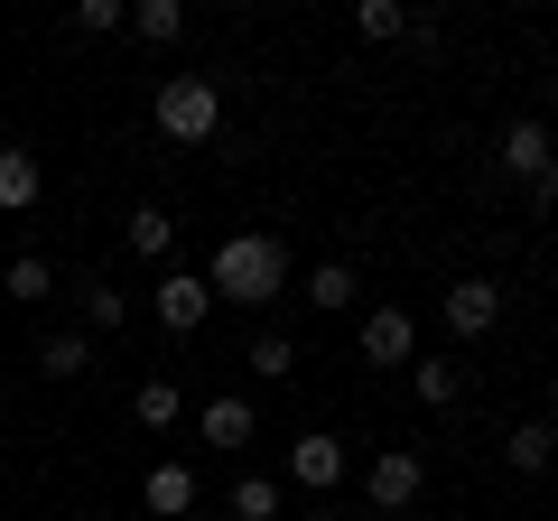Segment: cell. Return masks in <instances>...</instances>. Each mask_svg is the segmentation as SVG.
<instances>
[{
	"label": "cell",
	"mask_w": 558,
	"mask_h": 521,
	"mask_svg": "<svg viewBox=\"0 0 558 521\" xmlns=\"http://www.w3.org/2000/svg\"><path fill=\"white\" fill-rule=\"evenodd\" d=\"M252 401L242 391H223V401H205V447H252Z\"/></svg>",
	"instance_id": "cell-13"
},
{
	"label": "cell",
	"mask_w": 558,
	"mask_h": 521,
	"mask_svg": "<svg viewBox=\"0 0 558 521\" xmlns=\"http://www.w3.org/2000/svg\"><path fill=\"white\" fill-rule=\"evenodd\" d=\"M149 112H159L168 141H215V131H223V94H215V75H168Z\"/></svg>",
	"instance_id": "cell-2"
},
{
	"label": "cell",
	"mask_w": 558,
	"mask_h": 521,
	"mask_svg": "<svg viewBox=\"0 0 558 521\" xmlns=\"http://www.w3.org/2000/svg\"><path fill=\"white\" fill-rule=\"evenodd\" d=\"M531 205H539V215H558V159H549V168L531 178Z\"/></svg>",
	"instance_id": "cell-25"
},
{
	"label": "cell",
	"mask_w": 558,
	"mask_h": 521,
	"mask_svg": "<svg viewBox=\"0 0 558 521\" xmlns=\"http://www.w3.org/2000/svg\"><path fill=\"white\" fill-rule=\"evenodd\" d=\"M363 494H373L381 512L400 521V512H410L418 494H428V465H418V447H381V457L363 465Z\"/></svg>",
	"instance_id": "cell-3"
},
{
	"label": "cell",
	"mask_w": 558,
	"mask_h": 521,
	"mask_svg": "<svg viewBox=\"0 0 558 521\" xmlns=\"http://www.w3.org/2000/svg\"><path fill=\"white\" fill-rule=\"evenodd\" d=\"M84 317H94V336H112V326L131 317V299H121V289H102V280H84Z\"/></svg>",
	"instance_id": "cell-23"
},
{
	"label": "cell",
	"mask_w": 558,
	"mask_h": 521,
	"mask_svg": "<svg viewBox=\"0 0 558 521\" xmlns=\"http://www.w3.org/2000/svg\"><path fill=\"white\" fill-rule=\"evenodd\" d=\"M140 502H149L159 521L196 512V465H149V484H140Z\"/></svg>",
	"instance_id": "cell-10"
},
{
	"label": "cell",
	"mask_w": 558,
	"mask_h": 521,
	"mask_svg": "<svg viewBox=\"0 0 558 521\" xmlns=\"http://www.w3.org/2000/svg\"><path fill=\"white\" fill-rule=\"evenodd\" d=\"M549 457H558V428L549 420H521L512 438H502V465H512V475H549Z\"/></svg>",
	"instance_id": "cell-11"
},
{
	"label": "cell",
	"mask_w": 558,
	"mask_h": 521,
	"mask_svg": "<svg viewBox=\"0 0 558 521\" xmlns=\"http://www.w3.org/2000/svg\"><path fill=\"white\" fill-rule=\"evenodd\" d=\"M131 410H140V428H178V410H186V391H178V373H149L131 391Z\"/></svg>",
	"instance_id": "cell-14"
},
{
	"label": "cell",
	"mask_w": 558,
	"mask_h": 521,
	"mask_svg": "<svg viewBox=\"0 0 558 521\" xmlns=\"http://www.w3.org/2000/svg\"><path fill=\"white\" fill-rule=\"evenodd\" d=\"M112 28H131L121 0H75V38H112Z\"/></svg>",
	"instance_id": "cell-21"
},
{
	"label": "cell",
	"mask_w": 558,
	"mask_h": 521,
	"mask_svg": "<svg viewBox=\"0 0 558 521\" xmlns=\"http://www.w3.org/2000/svg\"><path fill=\"white\" fill-rule=\"evenodd\" d=\"M38 196H47V168H38V149H0V215H28Z\"/></svg>",
	"instance_id": "cell-9"
},
{
	"label": "cell",
	"mask_w": 558,
	"mask_h": 521,
	"mask_svg": "<svg viewBox=\"0 0 558 521\" xmlns=\"http://www.w3.org/2000/svg\"><path fill=\"white\" fill-rule=\"evenodd\" d=\"M121 242H131L140 260H168V242H178V223H168V205H131V215H121Z\"/></svg>",
	"instance_id": "cell-12"
},
{
	"label": "cell",
	"mask_w": 558,
	"mask_h": 521,
	"mask_svg": "<svg viewBox=\"0 0 558 521\" xmlns=\"http://www.w3.org/2000/svg\"><path fill=\"white\" fill-rule=\"evenodd\" d=\"M0 289H10V299H47V289H57V260H47V252H20L10 270H0Z\"/></svg>",
	"instance_id": "cell-16"
},
{
	"label": "cell",
	"mask_w": 558,
	"mask_h": 521,
	"mask_svg": "<svg viewBox=\"0 0 558 521\" xmlns=\"http://www.w3.org/2000/svg\"><path fill=\"white\" fill-rule=\"evenodd\" d=\"M205 289L233 299V307H270L289 289V242L279 233H223L215 260H205Z\"/></svg>",
	"instance_id": "cell-1"
},
{
	"label": "cell",
	"mask_w": 558,
	"mask_h": 521,
	"mask_svg": "<svg viewBox=\"0 0 558 521\" xmlns=\"http://www.w3.org/2000/svg\"><path fill=\"white\" fill-rule=\"evenodd\" d=\"M289 363H299V344H289V336H252V373L260 381H289Z\"/></svg>",
	"instance_id": "cell-24"
},
{
	"label": "cell",
	"mask_w": 558,
	"mask_h": 521,
	"mask_svg": "<svg viewBox=\"0 0 558 521\" xmlns=\"http://www.w3.org/2000/svg\"><path fill=\"white\" fill-rule=\"evenodd\" d=\"M289 475H299L307 494H326V484H344V438H326V428H307V438L289 447Z\"/></svg>",
	"instance_id": "cell-8"
},
{
	"label": "cell",
	"mask_w": 558,
	"mask_h": 521,
	"mask_svg": "<svg viewBox=\"0 0 558 521\" xmlns=\"http://www.w3.org/2000/svg\"><path fill=\"white\" fill-rule=\"evenodd\" d=\"M307 299H317V307H354V270H344V260H317Z\"/></svg>",
	"instance_id": "cell-22"
},
{
	"label": "cell",
	"mask_w": 558,
	"mask_h": 521,
	"mask_svg": "<svg viewBox=\"0 0 558 521\" xmlns=\"http://www.w3.org/2000/svg\"><path fill=\"white\" fill-rule=\"evenodd\" d=\"M549 159H558L549 121H512V131H502V141H494V168H502V178H512V186H531V178H539V168H549Z\"/></svg>",
	"instance_id": "cell-5"
},
{
	"label": "cell",
	"mask_w": 558,
	"mask_h": 521,
	"mask_svg": "<svg viewBox=\"0 0 558 521\" xmlns=\"http://www.w3.org/2000/svg\"><path fill=\"white\" fill-rule=\"evenodd\" d=\"M307 521H336V512H307Z\"/></svg>",
	"instance_id": "cell-26"
},
{
	"label": "cell",
	"mask_w": 558,
	"mask_h": 521,
	"mask_svg": "<svg viewBox=\"0 0 558 521\" xmlns=\"http://www.w3.org/2000/svg\"><path fill=\"white\" fill-rule=\"evenodd\" d=\"M131 28H140L149 47H168V38L186 28V10H178V0H131Z\"/></svg>",
	"instance_id": "cell-18"
},
{
	"label": "cell",
	"mask_w": 558,
	"mask_h": 521,
	"mask_svg": "<svg viewBox=\"0 0 558 521\" xmlns=\"http://www.w3.org/2000/svg\"><path fill=\"white\" fill-rule=\"evenodd\" d=\"M363 363H418V317L410 307H373L363 317Z\"/></svg>",
	"instance_id": "cell-6"
},
{
	"label": "cell",
	"mask_w": 558,
	"mask_h": 521,
	"mask_svg": "<svg viewBox=\"0 0 558 521\" xmlns=\"http://www.w3.org/2000/svg\"><path fill=\"white\" fill-rule=\"evenodd\" d=\"M354 28H363V38H410V10H400V0H363Z\"/></svg>",
	"instance_id": "cell-20"
},
{
	"label": "cell",
	"mask_w": 558,
	"mask_h": 521,
	"mask_svg": "<svg viewBox=\"0 0 558 521\" xmlns=\"http://www.w3.org/2000/svg\"><path fill=\"white\" fill-rule=\"evenodd\" d=\"M84 363H94V344H84V336H47V344H38V373H47V381H75Z\"/></svg>",
	"instance_id": "cell-17"
},
{
	"label": "cell",
	"mask_w": 558,
	"mask_h": 521,
	"mask_svg": "<svg viewBox=\"0 0 558 521\" xmlns=\"http://www.w3.org/2000/svg\"><path fill=\"white\" fill-rule=\"evenodd\" d=\"M149 299H159V326H168V336H196V326L215 317V289H205L196 270H159V289H149Z\"/></svg>",
	"instance_id": "cell-4"
},
{
	"label": "cell",
	"mask_w": 558,
	"mask_h": 521,
	"mask_svg": "<svg viewBox=\"0 0 558 521\" xmlns=\"http://www.w3.org/2000/svg\"><path fill=\"white\" fill-rule=\"evenodd\" d=\"M410 381H418V401H428V410H457V391H465V373H457V363H438V354H418Z\"/></svg>",
	"instance_id": "cell-15"
},
{
	"label": "cell",
	"mask_w": 558,
	"mask_h": 521,
	"mask_svg": "<svg viewBox=\"0 0 558 521\" xmlns=\"http://www.w3.org/2000/svg\"><path fill=\"white\" fill-rule=\"evenodd\" d=\"M438 317L457 326V336H494V317H502V289H494V280H457V289L438 299Z\"/></svg>",
	"instance_id": "cell-7"
},
{
	"label": "cell",
	"mask_w": 558,
	"mask_h": 521,
	"mask_svg": "<svg viewBox=\"0 0 558 521\" xmlns=\"http://www.w3.org/2000/svg\"><path fill=\"white\" fill-rule=\"evenodd\" d=\"M233 521H279V484L270 475H242L233 484Z\"/></svg>",
	"instance_id": "cell-19"
}]
</instances>
